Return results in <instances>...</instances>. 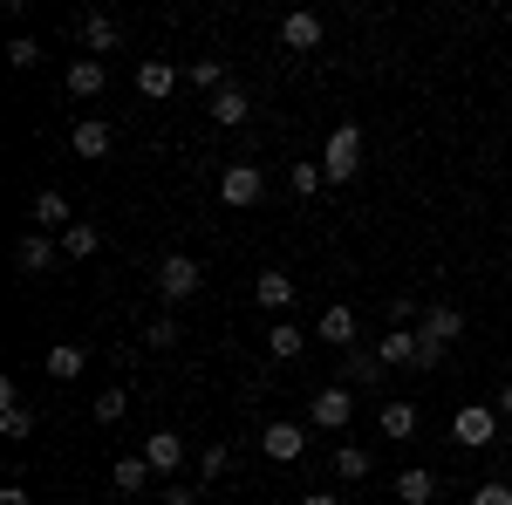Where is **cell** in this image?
<instances>
[{"label":"cell","instance_id":"1","mask_svg":"<svg viewBox=\"0 0 512 505\" xmlns=\"http://www.w3.org/2000/svg\"><path fill=\"white\" fill-rule=\"evenodd\" d=\"M151 287H158L164 301H192L198 287H205V267H198L192 253H164L158 267H151Z\"/></svg>","mask_w":512,"mask_h":505},{"label":"cell","instance_id":"2","mask_svg":"<svg viewBox=\"0 0 512 505\" xmlns=\"http://www.w3.org/2000/svg\"><path fill=\"white\" fill-rule=\"evenodd\" d=\"M362 157H369L362 130H355V123H342V130L328 137V151H321V171H328V185H349L355 171H362Z\"/></svg>","mask_w":512,"mask_h":505},{"label":"cell","instance_id":"3","mask_svg":"<svg viewBox=\"0 0 512 505\" xmlns=\"http://www.w3.org/2000/svg\"><path fill=\"white\" fill-rule=\"evenodd\" d=\"M451 437H458L465 451H485V444H499V403H465V410L451 417Z\"/></svg>","mask_w":512,"mask_h":505},{"label":"cell","instance_id":"4","mask_svg":"<svg viewBox=\"0 0 512 505\" xmlns=\"http://www.w3.org/2000/svg\"><path fill=\"white\" fill-rule=\"evenodd\" d=\"M349 417H355V396L342 383H328V389L308 396V424L315 430H349Z\"/></svg>","mask_w":512,"mask_h":505},{"label":"cell","instance_id":"5","mask_svg":"<svg viewBox=\"0 0 512 505\" xmlns=\"http://www.w3.org/2000/svg\"><path fill=\"white\" fill-rule=\"evenodd\" d=\"M219 198H226V205H239V212H246V205H260V198H267V171H260V164H226Z\"/></svg>","mask_w":512,"mask_h":505},{"label":"cell","instance_id":"6","mask_svg":"<svg viewBox=\"0 0 512 505\" xmlns=\"http://www.w3.org/2000/svg\"><path fill=\"white\" fill-rule=\"evenodd\" d=\"M137 458H144V465L158 471V478H171V471L185 465V437H178V430H151V437H144V451H137Z\"/></svg>","mask_w":512,"mask_h":505},{"label":"cell","instance_id":"7","mask_svg":"<svg viewBox=\"0 0 512 505\" xmlns=\"http://www.w3.org/2000/svg\"><path fill=\"white\" fill-rule=\"evenodd\" d=\"M260 451H267L274 465H294V458L308 451V430H301V424H267V430H260Z\"/></svg>","mask_w":512,"mask_h":505},{"label":"cell","instance_id":"8","mask_svg":"<svg viewBox=\"0 0 512 505\" xmlns=\"http://www.w3.org/2000/svg\"><path fill=\"white\" fill-rule=\"evenodd\" d=\"M315 335L328 342V349H342V355H349V349H355V335H362V328H355V308H342V301H335V308H321Z\"/></svg>","mask_w":512,"mask_h":505},{"label":"cell","instance_id":"9","mask_svg":"<svg viewBox=\"0 0 512 505\" xmlns=\"http://www.w3.org/2000/svg\"><path fill=\"white\" fill-rule=\"evenodd\" d=\"M253 294H260V308L274 314V321H287V308H294V280H287L280 267L260 273V280H253Z\"/></svg>","mask_w":512,"mask_h":505},{"label":"cell","instance_id":"10","mask_svg":"<svg viewBox=\"0 0 512 505\" xmlns=\"http://www.w3.org/2000/svg\"><path fill=\"white\" fill-rule=\"evenodd\" d=\"M69 144H76V157H89V164H103L117 137H110V123H103V117H82L76 130H69Z\"/></svg>","mask_w":512,"mask_h":505},{"label":"cell","instance_id":"11","mask_svg":"<svg viewBox=\"0 0 512 505\" xmlns=\"http://www.w3.org/2000/svg\"><path fill=\"white\" fill-rule=\"evenodd\" d=\"M55 260H62V246H55L48 233H28L21 246H14V267L21 273H55Z\"/></svg>","mask_w":512,"mask_h":505},{"label":"cell","instance_id":"12","mask_svg":"<svg viewBox=\"0 0 512 505\" xmlns=\"http://www.w3.org/2000/svg\"><path fill=\"white\" fill-rule=\"evenodd\" d=\"M28 212H35V233H55V226L69 233V226H76V219H69V198L55 192V185H41V192H35V205H28Z\"/></svg>","mask_w":512,"mask_h":505},{"label":"cell","instance_id":"13","mask_svg":"<svg viewBox=\"0 0 512 505\" xmlns=\"http://www.w3.org/2000/svg\"><path fill=\"white\" fill-rule=\"evenodd\" d=\"M280 41H287L294 55H315V48H321V14H308V7L287 14V21H280Z\"/></svg>","mask_w":512,"mask_h":505},{"label":"cell","instance_id":"14","mask_svg":"<svg viewBox=\"0 0 512 505\" xmlns=\"http://www.w3.org/2000/svg\"><path fill=\"white\" fill-rule=\"evenodd\" d=\"M376 355H383V369H417V328H383Z\"/></svg>","mask_w":512,"mask_h":505},{"label":"cell","instance_id":"15","mask_svg":"<svg viewBox=\"0 0 512 505\" xmlns=\"http://www.w3.org/2000/svg\"><path fill=\"white\" fill-rule=\"evenodd\" d=\"M137 89H144L151 103H164V96L178 89V69H171L164 55H144V62H137Z\"/></svg>","mask_w":512,"mask_h":505},{"label":"cell","instance_id":"16","mask_svg":"<svg viewBox=\"0 0 512 505\" xmlns=\"http://www.w3.org/2000/svg\"><path fill=\"white\" fill-rule=\"evenodd\" d=\"M205 110H212V123H226V130H239V123L253 117V103H246V89H239V82H226V89H219Z\"/></svg>","mask_w":512,"mask_h":505},{"label":"cell","instance_id":"17","mask_svg":"<svg viewBox=\"0 0 512 505\" xmlns=\"http://www.w3.org/2000/svg\"><path fill=\"white\" fill-rule=\"evenodd\" d=\"M117 41H123V28L110 21V14H89V21H82V55H96V62H103Z\"/></svg>","mask_w":512,"mask_h":505},{"label":"cell","instance_id":"18","mask_svg":"<svg viewBox=\"0 0 512 505\" xmlns=\"http://www.w3.org/2000/svg\"><path fill=\"white\" fill-rule=\"evenodd\" d=\"M103 82H110V69L96 55H76L69 62V96H103Z\"/></svg>","mask_w":512,"mask_h":505},{"label":"cell","instance_id":"19","mask_svg":"<svg viewBox=\"0 0 512 505\" xmlns=\"http://www.w3.org/2000/svg\"><path fill=\"white\" fill-rule=\"evenodd\" d=\"M301 349H308V328H294V321H274V328H267V355H274V362H294Z\"/></svg>","mask_w":512,"mask_h":505},{"label":"cell","instance_id":"20","mask_svg":"<svg viewBox=\"0 0 512 505\" xmlns=\"http://www.w3.org/2000/svg\"><path fill=\"white\" fill-rule=\"evenodd\" d=\"M82 369H89V355H82L76 342H55V349H48V376H55V383H76Z\"/></svg>","mask_w":512,"mask_h":505},{"label":"cell","instance_id":"21","mask_svg":"<svg viewBox=\"0 0 512 505\" xmlns=\"http://www.w3.org/2000/svg\"><path fill=\"white\" fill-rule=\"evenodd\" d=\"M342 383H383V355L376 349H349L342 355Z\"/></svg>","mask_w":512,"mask_h":505},{"label":"cell","instance_id":"22","mask_svg":"<svg viewBox=\"0 0 512 505\" xmlns=\"http://www.w3.org/2000/svg\"><path fill=\"white\" fill-rule=\"evenodd\" d=\"M396 499H403V505H431L437 499V471H424V465L403 471V478H396Z\"/></svg>","mask_w":512,"mask_h":505},{"label":"cell","instance_id":"23","mask_svg":"<svg viewBox=\"0 0 512 505\" xmlns=\"http://www.w3.org/2000/svg\"><path fill=\"white\" fill-rule=\"evenodd\" d=\"M424 335H431V342H444V349H451V342H458V335H465V314H458V308H424Z\"/></svg>","mask_w":512,"mask_h":505},{"label":"cell","instance_id":"24","mask_svg":"<svg viewBox=\"0 0 512 505\" xmlns=\"http://www.w3.org/2000/svg\"><path fill=\"white\" fill-rule=\"evenodd\" d=\"M96 246H103V233H96V226H89V219H76V226H69V233H62V260H89V253H96Z\"/></svg>","mask_w":512,"mask_h":505},{"label":"cell","instance_id":"25","mask_svg":"<svg viewBox=\"0 0 512 505\" xmlns=\"http://www.w3.org/2000/svg\"><path fill=\"white\" fill-rule=\"evenodd\" d=\"M151 478H158V471L144 465V458H117V471H110V485H117V492H144Z\"/></svg>","mask_w":512,"mask_h":505},{"label":"cell","instance_id":"26","mask_svg":"<svg viewBox=\"0 0 512 505\" xmlns=\"http://www.w3.org/2000/svg\"><path fill=\"white\" fill-rule=\"evenodd\" d=\"M0 437H14V444L35 437V410L28 403H0Z\"/></svg>","mask_w":512,"mask_h":505},{"label":"cell","instance_id":"27","mask_svg":"<svg viewBox=\"0 0 512 505\" xmlns=\"http://www.w3.org/2000/svg\"><path fill=\"white\" fill-rule=\"evenodd\" d=\"M185 76H192L198 89H205V103H212V96L226 89V62H212V55H198V62H192V69H185Z\"/></svg>","mask_w":512,"mask_h":505},{"label":"cell","instance_id":"28","mask_svg":"<svg viewBox=\"0 0 512 505\" xmlns=\"http://www.w3.org/2000/svg\"><path fill=\"white\" fill-rule=\"evenodd\" d=\"M376 424H383V437H410V430H417V410H410V403H383Z\"/></svg>","mask_w":512,"mask_h":505},{"label":"cell","instance_id":"29","mask_svg":"<svg viewBox=\"0 0 512 505\" xmlns=\"http://www.w3.org/2000/svg\"><path fill=\"white\" fill-rule=\"evenodd\" d=\"M335 478H369V451H362V444H342V451H335Z\"/></svg>","mask_w":512,"mask_h":505},{"label":"cell","instance_id":"30","mask_svg":"<svg viewBox=\"0 0 512 505\" xmlns=\"http://www.w3.org/2000/svg\"><path fill=\"white\" fill-rule=\"evenodd\" d=\"M287 185H294V192H301V198H315L321 185H328V171H321L315 157H308V164H294V171H287Z\"/></svg>","mask_w":512,"mask_h":505},{"label":"cell","instance_id":"31","mask_svg":"<svg viewBox=\"0 0 512 505\" xmlns=\"http://www.w3.org/2000/svg\"><path fill=\"white\" fill-rule=\"evenodd\" d=\"M123 410H130V396H123L117 383L96 389V424H123Z\"/></svg>","mask_w":512,"mask_h":505},{"label":"cell","instance_id":"32","mask_svg":"<svg viewBox=\"0 0 512 505\" xmlns=\"http://www.w3.org/2000/svg\"><path fill=\"white\" fill-rule=\"evenodd\" d=\"M171 342H178V321H171V314H158V321L144 328V349H171Z\"/></svg>","mask_w":512,"mask_h":505},{"label":"cell","instance_id":"33","mask_svg":"<svg viewBox=\"0 0 512 505\" xmlns=\"http://www.w3.org/2000/svg\"><path fill=\"white\" fill-rule=\"evenodd\" d=\"M7 62H14V69H35V62H41V48H35L28 35H14V41H7Z\"/></svg>","mask_w":512,"mask_h":505},{"label":"cell","instance_id":"34","mask_svg":"<svg viewBox=\"0 0 512 505\" xmlns=\"http://www.w3.org/2000/svg\"><path fill=\"white\" fill-rule=\"evenodd\" d=\"M226 465H233V451H226V444H205V451H198V471H205V478H219Z\"/></svg>","mask_w":512,"mask_h":505},{"label":"cell","instance_id":"35","mask_svg":"<svg viewBox=\"0 0 512 505\" xmlns=\"http://www.w3.org/2000/svg\"><path fill=\"white\" fill-rule=\"evenodd\" d=\"M437 362H444V342H431V335L417 328V369H437Z\"/></svg>","mask_w":512,"mask_h":505},{"label":"cell","instance_id":"36","mask_svg":"<svg viewBox=\"0 0 512 505\" xmlns=\"http://www.w3.org/2000/svg\"><path fill=\"white\" fill-rule=\"evenodd\" d=\"M472 505H512V485L492 478V485H478V492H472Z\"/></svg>","mask_w":512,"mask_h":505},{"label":"cell","instance_id":"37","mask_svg":"<svg viewBox=\"0 0 512 505\" xmlns=\"http://www.w3.org/2000/svg\"><path fill=\"white\" fill-rule=\"evenodd\" d=\"M0 505H35V492L28 485H0Z\"/></svg>","mask_w":512,"mask_h":505},{"label":"cell","instance_id":"38","mask_svg":"<svg viewBox=\"0 0 512 505\" xmlns=\"http://www.w3.org/2000/svg\"><path fill=\"white\" fill-rule=\"evenodd\" d=\"M164 505H198V492H192V485H171V492H164Z\"/></svg>","mask_w":512,"mask_h":505},{"label":"cell","instance_id":"39","mask_svg":"<svg viewBox=\"0 0 512 505\" xmlns=\"http://www.w3.org/2000/svg\"><path fill=\"white\" fill-rule=\"evenodd\" d=\"M294 505H342V499H335V492H301Z\"/></svg>","mask_w":512,"mask_h":505},{"label":"cell","instance_id":"40","mask_svg":"<svg viewBox=\"0 0 512 505\" xmlns=\"http://www.w3.org/2000/svg\"><path fill=\"white\" fill-rule=\"evenodd\" d=\"M499 417H512V376L499 383Z\"/></svg>","mask_w":512,"mask_h":505}]
</instances>
